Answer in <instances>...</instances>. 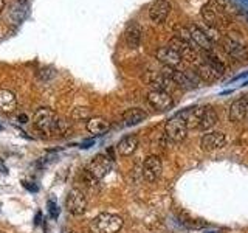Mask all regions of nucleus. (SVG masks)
<instances>
[{
	"mask_svg": "<svg viewBox=\"0 0 248 233\" xmlns=\"http://www.w3.org/2000/svg\"><path fill=\"white\" fill-rule=\"evenodd\" d=\"M200 14H202V19L206 22V25L211 27V28H216V30H219L222 27H227L230 23L228 14L225 13V10L219 3H216V2L205 3L203 6H202Z\"/></svg>",
	"mask_w": 248,
	"mask_h": 233,
	"instance_id": "f257e3e1",
	"label": "nucleus"
},
{
	"mask_svg": "<svg viewBox=\"0 0 248 233\" xmlns=\"http://www.w3.org/2000/svg\"><path fill=\"white\" fill-rule=\"evenodd\" d=\"M165 73L174 81V84L180 85L182 89H199L200 87V76L192 72V70H182V68H168L165 70Z\"/></svg>",
	"mask_w": 248,
	"mask_h": 233,
	"instance_id": "f03ea898",
	"label": "nucleus"
},
{
	"mask_svg": "<svg viewBox=\"0 0 248 233\" xmlns=\"http://www.w3.org/2000/svg\"><path fill=\"white\" fill-rule=\"evenodd\" d=\"M123 217L112 213H101L93 219L92 229L95 233H118L123 229Z\"/></svg>",
	"mask_w": 248,
	"mask_h": 233,
	"instance_id": "7ed1b4c3",
	"label": "nucleus"
},
{
	"mask_svg": "<svg viewBox=\"0 0 248 233\" xmlns=\"http://www.w3.org/2000/svg\"><path fill=\"white\" fill-rule=\"evenodd\" d=\"M236 34L237 33H230L227 36H223L222 37V49L231 58H234L237 61H247L248 59L247 44Z\"/></svg>",
	"mask_w": 248,
	"mask_h": 233,
	"instance_id": "20e7f679",
	"label": "nucleus"
},
{
	"mask_svg": "<svg viewBox=\"0 0 248 233\" xmlns=\"http://www.w3.org/2000/svg\"><path fill=\"white\" fill-rule=\"evenodd\" d=\"M34 128L37 131L44 132V134H56V123H58V115L54 114L51 109H39L34 114Z\"/></svg>",
	"mask_w": 248,
	"mask_h": 233,
	"instance_id": "39448f33",
	"label": "nucleus"
},
{
	"mask_svg": "<svg viewBox=\"0 0 248 233\" xmlns=\"http://www.w3.org/2000/svg\"><path fill=\"white\" fill-rule=\"evenodd\" d=\"M65 208L73 216H79L85 213V210H87V198H85V194L79 188L70 190L65 199Z\"/></svg>",
	"mask_w": 248,
	"mask_h": 233,
	"instance_id": "423d86ee",
	"label": "nucleus"
},
{
	"mask_svg": "<svg viewBox=\"0 0 248 233\" xmlns=\"http://www.w3.org/2000/svg\"><path fill=\"white\" fill-rule=\"evenodd\" d=\"M165 132L169 140H172L175 143H180L186 138V135H188V126H186V123L180 118V116L175 115L166 121Z\"/></svg>",
	"mask_w": 248,
	"mask_h": 233,
	"instance_id": "0eeeda50",
	"label": "nucleus"
},
{
	"mask_svg": "<svg viewBox=\"0 0 248 233\" xmlns=\"http://www.w3.org/2000/svg\"><path fill=\"white\" fill-rule=\"evenodd\" d=\"M147 103H149L155 111H169L174 107V100L169 92L165 90H151L147 93Z\"/></svg>",
	"mask_w": 248,
	"mask_h": 233,
	"instance_id": "6e6552de",
	"label": "nucleus"
},
{
	"mask_svg": "<svg viewBox=\"0 0 248 233\" xmlns=\"http://www.w3.org/2000/svg\"><path fill=\"white\" fill-rule=\"evenodd\" d=\"M163 171V163L158 155H149L143 163V177L147 182H157Z\"/></svg>",
	"mask_w": 248,
	"mask_h": 233,
	"instance_id": "1a4fd4ad",
	"label": "nucleus"
},
{
	"mask_svg": "<svg viewBox=\"0 0 248 233\" xmlns=\"http://www.w3.org/2000/svg\"><path fill=\"white\" fill-rule=\"evenodd\" d=\"M112 169V159L107 157L106 154H98L92 159L89 171L96 179H103L108 174V171Z\"/></svg>",
	"mask_w": 248,
	"mask_h": 233,
	"instance_id": "9d476101",
	"label": "nucleus"
},
{
	"mask_svg": "<svg viewBox=\"0 0 248 233\" xmlns=\"http://www.w3.org/2000/svg\"><path fill=\"white\" fill-rule=\"evenodd\" d=\"M157 59L161 64H165L168 68H180L185 61L182 58V54H178L174 49H170L168 45L157 50Z\"/></svg>",
	"mask_w": 248,
	"mask_h": 233,
	"instance_id": "9b49d317",
	"label": "nucleus"
},
{
	"mask_svg": "<svg viewBox=\"0 0 248 233\" xmlns=\"http://www.w3.org/2000/svg\"><path fill=\"white\" fill-rule=\"evenodd\" d=\"M225 145H227V137H225L223 132H219V131L206 132V134L200 138V148L203 151H216L223 148Z\"/></svg>",
	"mask_w": 248,
	"mask_h": 233,
	"instance_id": "f8f14e48",
	"label": "nucleus"
},
{
	"mask_svg": "<svg viewBox=\"0 0 248 233\" xmlns=\"http://www.w3.org/2000/svg\"><path fill=\"white\" fill-rule=\"evenodd\" d=\"M144 81L147 85H151L152 90H165L169 92L174 87V81L166 73H158V72H149L144 76Z\"/></svg>",
	"mask_w": 248,
	"mask_h": 233,
	"instance_id": "ddd939ff",
	"label": "nucleus"
},
{
	"mask_svg": "<svg viewBox=\"0 0 248 233\" xmlns=\"http://www.w3.org/2000/svg\"><path fill=\"white\" fill-rule=\"evenodd\" d=\"M228 116H230V120L234 123H240L248 118V97L247 95L232 101L228 111Z\"/></svg>",
	"mask_w": 248,
	"mask_h": 233,
	"instance_id": "4468645a",
	"label": "nucleus"
},
{
	"mask_svg": "<svg viewBox=\"0 0 248 233\" xmlns=\"http://www.w3.org/2000/svg\"><path fill=\"white\" fill-rule=\"evenodd\" d=\"M189 30V34L194 45L197 47L199 50H203V51H211L213 49V41L208 37L206 31L203 28H200L199 25H188Z\"/></svg>",
	"mask_w": 248,
	"mask_h": 233,
	"instance_id": "2eb2a0df",
	"label": "nucleus"
},
{
	"mask_svg": "<svg viewBox=\"0 0 248 233\" xmlns=\"http://www.w3.org/2000/svg\"><path fill=\"white\" fill-rule=\"evenodd\" d=\"M172 10L168 0H155L149 8V17L154 23H163Z\"/></svg>",
	"mask_w": 248,
	"mask_h": 233,
	"instance_id": "dca6fc26",
	"label": "nucleus"
},
{
	"mask_svg": "<svg viewBox=\"0 0 248 233\" xmlns=\"http://www.w3.org/2000/svg\"><path fill=\"white\" fill-rule=\"evenodd\" d=\"M203 111H205V106H194V107H189V109H185L183 112L177 114V115L186 123V126H188V128H196L197 129L202 115H203Z\"/></svg>",
	"mask_w": 248,
	"mask_h": 233,
	"instance_id": "f3484780",
	"label": "nucleus"
},
{
	"mask_svg": "<svg viewBox=\"0 0 248 233\" xmlns=\"http://www.w3.org/2000/svg\"><path fill=\"white\" fill-rule=\"evenodd\" d=\"M138 148V137L137 135H126L123 137L118 145H116V151H118L120 155L123 157H127V155H132Z\"/></svg>",
	"mask_w": 248,
	"mask_h": 233,
	"instance_id": "a211bd4d",
	"label": "nucleus"
},
{
	"mask_svg": "<svg viewBox=\"0 0 248 233\" xmlns=\"http://www.w3.org/2000/svg\"><path fill=\"white\" fill-rule=\"evenodd\" d=\"M85 128L93 135H103L110 129V123H108L103 116H92L90 120H87L85 123Z\"/></svg>",
	"mask_w": 248,
	"mask_h": 233,
	"instance_id": "6ab92c4d",
	"label": "nucleus"
},
{
	"mask_svg": "<svg viewBox=\"0 0 248 233\" xmlns=\"http://www.w3.org/2000/svg\"><path fill=\"white\" fill-rule=\"evenodd\" d=\"M141 27L137 22H130L127 25L126 31H124V37H126V42L130 49H137L141 44Z\"/></svg>",
	"mask_w": 248,
	"mask_h": 233,
	"instance_id": "aec40b11",
	"label": "nucleus"
},
{
	"mask_svg": "<svg viewBox=\"0 0 248 233\" xmlns=\"http://www.w3.org/2000/svg\"><path fill=\"white\" fill-rule=\"evenodd\" d=\"M17 107V98L13 92L6 89H0V112L11 114Z\"/></svg>",
	"mask_w": 248,
	"mask_h": 233,
	"instance_id": "412c9836",
	"label": "nucleus"
},
{
	"mask_svg": "<svg viewBox=\"0 0 248 233\" xmlns=\"http://www.w3.org/2000/svg\"><path fill=\"white\" fill-rule=\"evenodd\" d=\"M146 118H147V114L140 107L127 109V111L123 114V121L126 126H135V124L143 123Z\"/></svg>",
	"mask_w": 248,
	"mask_h": 233,
	"instance_id": "4be33fe9",
	"label": "nucleus"
},
{
	"mask_svg": "<svg viewBox=\"0 0 248 233\" xmlns=\"http://www.w3.org/2000/svg\"><path fill=\"white\" fill-rule=\"evenodd\" d=\"M196 73L200 76L202 81H206V83H213L216 80H219L220 75L216 72V70L208 64L206 61H202V62H197V70Z\"/></svg>",
	"mask_w": 248,
	"mask_h": 233,
	"instance_id": "5701e85b",
	"label": "nucleus"
},
{
	"mask_svg": "<svg viewBox=\"0 0 248 233\" xmlns=\"http://www.w3.org/2000/svg\"><path fill=\"white\" fill-rule=\"evenodd\" d=\"M216 123H217V114H216V111H214V109H211V107L205 106V111H203V115H202V118H200V123H199L197 129L208 131V129H211Z\"/></svg>",
	"mask_w": 248,
	"mask_h": 233,
	"instance_id": "b1692460",
	"label": "nucleus"
},
{
	"mask_svg": "<svg viewBox=\"0 0 248 233\" xmlns=\"http://www.w3.org/2000/svg\"><path fill=\"white\" fill-rule=\"evenodd\" d=\"M79 182L82 183V186L87 191H90V193H95V191H98V188H99V179H96L95 176H93L89 169H84L82 173L79 174Z\"/></svg>",
	"mask_w": 248,
	"mask_h": 233,
	"instance_id": "393cba45",
	"label": "nucleus"
},
{
	"mask_svg": "<svg viewBox=\"0 0 248 233\" xmlns=\"http://www.w3.org/2000/svg\"><path fill=\"white\" fill-rule=\"evenodd\" d=\"M203 61H206L208 64L211 66V67H213V68H214L216 72L219 73L220 76L225 73V70H227V68H225V64H223V62H222L220 59H217V58L214 56V54H213L211 51H206V54H205V59H203Z\"/></svg>",
	"mask_w": 248,
	"mask_h": 233,
	"instance_id": "a878e982",
	"label": "nucleus"
},
{
	"mask_svg": "<svg viewBox=\"0 0 248 233\" xmlns=\"http://www.w3.org/2000/svg\"><path fill=\"white\" fill-rule=\"evenodd\" d=\"M72 118L78 120V121H87V120L92 118V109L85 107V106L75 107L73 112H72Z\"/></svg>",
	"mask_w": 248,
	"mask_h": 233,
	"instance_id": "bb28decb",
	"label": "nucleus"
},
{
	"mask_svg": "<svg viewBox=\"0 0 248 233\" xmlns=\"http://www.w3.org/2000/svg\"><path fill=\"white\" fill-rule=\"evenodd\" d=\"M23 17H25V6H20V8H17V10H14L11 11V19L14 20V22H19V20H22Z\"/></svg>",
	"mask_w": 248,
	"mask_h": 233,
	"instance_id": "cd10ccee",
	"label": "nucleus"
},
{
	"mask_svg": "<svg viewBox=\"0 0 248 233\" xmlns=\"http://www.w3.org/2000/svg\"><path fill=\"white\" fill-rule=\"evenodd\" d=\"M48 207H50V215L56 219L58 217V215H59V212H58V207H56V204H51V202H48Z\"/></svg>",
	"mask_w": 248,
	"mask_h": 233,
	"instance_id": "c85d7f7f",
	"label": "nucleus"
},
{
	"mask_svg": "<svg viewBox=\"0 0 248 233\" xmlns=\"http://www.w3.org/2000/svg\"><path fill=\"white\" fill-rule=\"evenodd\" d=\"M22 183H23V186H25L27 190H30V191H37V186L31 185V183H28V182H22Z\"/></svg>",
	"mask_w": 248,
	"mask_h": 233,
	"instance_id": "c756f323",
	"label": "nucleus"
},
{
	"mask_svg": "<svg viewBox=\"0 0 248 233\" xmlns=\"http://www.w3.org/2000/svg\"><path fill=\"white\" fill-rule=\"evenodd\" d=\"M19 120H20V123H28V116L22 114V115L19 116Z\"/></svg>",
	"mask_w": 248,
	"mask_h": 233,
	"instance_id": "7c9ffc66",
	"label": "nucleus"
},
{
	"mask_svg": "<svg viewBox=\"0 0 248 233\" xmlns=\"http://www.w3.org/2000/svg\"><path fill=\"white\" fill-rule=\"evenodd\" d=\"M3 10H5V0H0V14L3 13Z\"/></svg>",
	"mask_w": 248,
	"mask_h": 233,
	"instance_id": "2f4dec72",
	"label": "nucleus"
},
{
	"mask_svg": "<svg viewBox=\"0 0 248 233\" xmlns=\"http://www.w3.org/2000/svg\"><path fill=\"white\" fill-rule=\"evenodd\" d=\"M17 2H19L20 5H25V2H27V0H17Z\"/></svg>",
	"mask_w": 248,
	"mask_h": 233,
	"instance_id": "473e14b6",
	"label": "nucleus"
},
{
	"mask_svg": "<svg viewBox=\"0 0 248 233\" xmlns=\"http://www.w3.org/2000/svg\"><path fill=\"white\" fill-rule=\"evenodd\" d=\"M240 2H242V3H248V0H240Z\"/></svg>",
	"mask_w": 248,
	"mask_h": 233,
	"instance_id": "72a5a7b5",
	"label": "nucleus"
},
{
	"mask_svg": "<svg viewBox=\"0 0 248 233\" xmlns=\"http://www.w3.org/2000/svg\"><path fill=\"white\" fill-rule=\"evenodd\" d=\"M247 17H248V13H247Z\"/></svg>",
	"mask_w": 248,
	"mask_h": 233,
	"instance_id": "f704fd0d",
	"label": "nucleus"
},
{
	"mask_svg": "<svg viewBox=\"0 0 248 233\" xmlns=\"http://www.w3.org/2000/svg\"><path fill=\"white\" fill-rule=\"evenodd\" d=\"M0 129H2V126H0Z\"/></svg>",
	"mask_w": 248,
	"mask_h": 233,
	"instance_id": "c9c22d12",
	"label": "nucleus"
}]
</instances>
